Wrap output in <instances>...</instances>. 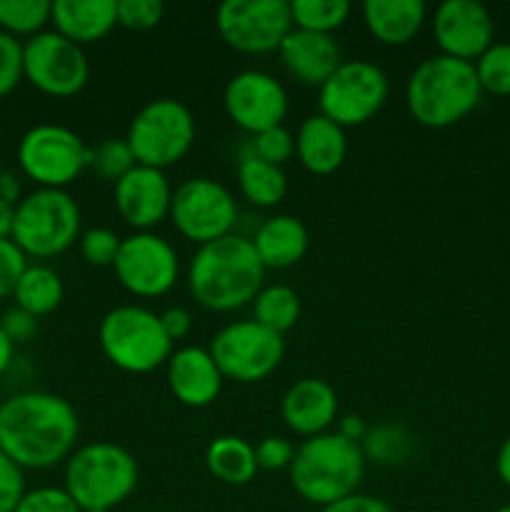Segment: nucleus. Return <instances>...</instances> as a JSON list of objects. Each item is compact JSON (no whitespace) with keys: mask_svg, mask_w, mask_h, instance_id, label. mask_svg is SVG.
<instances>
[{"mask_svg":"<svg viewBox=\"0 0 510 512\" xmlns=\"http://www.w3.org/2000/svg\"><path fill=\"white\" fill-rule=\"evenodd\" d=\"M365 463L373 460L375 465H403L413 455L415 438L410 430L400 423H378L368 428V435L360 443Z\"/></svg>","mask_w":510,"mask_h":512,"instance_id":"30","label":"nucleus"},{"mask_svg":"<svg viewBox=\"0 0 510 512\" xmlns=\"http://www.w3.org/2000/svg\"><path fill=\"white\" fill-rule=\"evenodd\" d=\"M120 240L123 238L115 230L95 225V228H88L85 233H80L78 248L88 265H95V268H113L115 255L120 250Z\"/></svg>","mask_w":510,"mask_h":512,"instance_id":"35","label":"nucleus"},{"mask_svg":"<svg viewBox=\"0 0 510 512\" xmlns=\"http://www.w3.org/2000/svg\"><path fill=\"white\" fill-rule=\"evenodd\" d=\"M483 98L473 63L430 55L420 60L405 83V108L410 118L430 130H443L468 118Z\"/></svg>","mask_w":510,"mask_h":512,"instance_id":"3","label":"nucleus"},{"mask_svg":"<svg viewBox=\"0 0 510 512\" xmlns=\"http://www.w3.org/2000/svg\"><path fill=\"white\" fill-rule=\"evenodd\" d=\"M280 60L293 80L310 88H320L343 63L340 45L333 35L310 33L293 28L280 45Z\"/></svg>","mask_w":510,"mask_h":512,"instance_id":"21","label":"nucleus"},{"mask_svg":"<svg viewBox=\"0 0 510 512\" xmlns=\"http://www.w3.org/2000/svg\"><path fill=\"white\" fill-rule=\"evenodd\" d=\"M320 512H395L390 508L385 500L375 498V495H365V493H355L350 498L338 500V503L328 505Z\"/></svg>","mask_w":510,"mask_h":512,"instance_id":"44","label":"nucleus"},{"mask_svg":"<svg viewBox=\"0 0 510 512\" xmlns=\"http://www.w3.org/2000/svg\"><path fill=\"white\" fill-rule=\"evenodd\" d=\"M388 95L390 83L383 68L370 60H343L318 88V108L343 130L358 128L383 110Z\"/></svg>","mask_w":510,"mask_h":512,"instance_id":"10","label":"nucleus"},{"mask_svg":"<svg viewBox=\"0 0 510 512\" xmlns=\"http://www.w3.org/2000/svg\"><path fill=\"white\" fill-rule=\"evenodd\" d=\"M23 78L50 98H73L90 80L88 55L55 30H43L23 43Z\"/></svg>","mask_w":510,"mask_h":512,"instance_id":"15","label":"nucleus"},{"mask_svg":"<svg viewBox=\"0 0 510 512\" xmlns=\"http://www.w3.org/2000/svg\"><path fill=\"white\" fill-rule=\"evenodd\" d=\"M195 133L198 128L188 105L175 98H155L133 115L125 140L135 163L165 173L190 153Z\"/></svg>","mask_w":510,"mask_h":512,"instance_id":"8","label":"nucleus"},{"mask_svg":"<svg viewBox=\"0 0 510 512\" xmlns=\"http://www.w3.org/2000/svg\"><path fill=\"white\" fill-rule=\"evenodd\" d=\"M215 365L225 380L240 385L263 383L285 358L283 335L250 320L223 325L208 345Z\"/></svg>","mask_w":510,"mask_h":512,"instance_id":"11","label":"nucleus"},{"mask_svg":"<svg viewBox=\"0 0 510 512\" xmlns=\"http://www.w3.org/2000/svg\"><path fill=\"white\" fill-rule=\"evenodd\" d=\"M173 185L163 170L135 165L113 185V205L133 233H153L163 220L170 218Z\"/></svg>","mask_w":510,"mask_h":512,"instance_id":"18","label":"nucleus"},{"mask_svg":"<svg viewBox=\"0 0 510 512\" xmlns=\"http://www.w3.org/2000/svg\"><path fill=\"white\" fill-rule=\"evenodd\" d=\"M335 433L340 435V438L350 440V443L360 445L365 440V435H368V425H365V420L360 418V415H343V418L338 420V430Z\"/></svg>","mask_w":510,"mask_h":512,"instance_id":"46","label":"nucleus"},{"mask_svg":"<svg viewBox=\"0 0 510 512\" xmlns=\"http://www.w3.org/2000/svg\"><path fill=\"white\" fill-rule=\"evenodd\" d=\"M495 470H498L500 480L510 488V435L505 438V443L500 445L498 458H495Z\"/></svg>","mask_w":510,"mask_h":512,"instance_id":"48","label":"nucleus"},{"mask_svg":"<svg viewBox=\"0 0 510 512\" xmlns=\"http://www.w3.org/2000/svg\"><path fill=\"white\" fill-rule=\"evenodd\" d=\"M0 200L10 205H18L23 200V185H20V178L15 173H0Z\"/></svg>","mask_w":510,"mask_h":512,"instance_id":"47","label":"nucleus"},{"mask_svg":"<svg viewBox=\"0 0 510 512\" xmlns=\"http://www.w3.org/2000/svg\"><path fill=\"white\" fill-rule=\"evenodd\" d=\"M133 150H130L125 138H105L93 148V158H90V170L98 175L100 180L108 183H118L128 170L135 168Z\"/></svg>","mask_w":510,"mask_h":512,"instance_id":"34","label":"nucleus"},{"mask_svg":"<svg viewBox=\"0 0 510 512\" xmlns=\"http://www.w3.org/2000/svg\"><path fill=\"white\" fill-rule=\"evenodd\" d=\"M28 268V255L13 243V240H0V300L15 293V285L23 278Z\"/></svg>","mask_w":510,"mask_h":512,"instance_id":"40","label":"nucleus"},{"mask_svg":"<svg viewBox=\"0 0 510 512\" xmlns=\"http://www.w3.org/2000/svg\"><path fill=\"white\" fill-rule=\"evenodd\" d=\"M15 305L33 318L55 313L65 298V285L53 268L43 263L28 265L23 278L15 285Z\"/></svg>","mask_w":510,"mask_h":512,"instance_id":"28","label":"nucleus"},{"mask_svg":"<svg viewBox=\"0 0 510 512\" xmlns=\"http://www.w3.org/2000/svg\"><path fill=\"white\" fill-rule=\"evenodd\" d=\"M300 318V298L290 285H263L253 300V320L273 333L283 335Z\"/></svg>","mask_w":510,"mask_h":512,"instance_id":"29","label":"nucleus"},{"mask_svg":"<svg viewBox=\"0 0 510 512\" xmlns=\"http://www.w3.org/2000/svg\"><path fill=\"white\" fill-rule=\"evenodd\" d=\"M170 223L185 240L200 248L233 233L238 203L218 180L190 178L173 190Z\"/></svg>","mask_w":510,"mask_h":512,"instance_id":"12","label":"nucleus"},{"mask_svg":"<svg viewBox=\"0 0 510 512\" xmlns=\"http://www.w3.org/2000/svg\"><path fill=\"white\" fill-rule=\"evenodd\" d=\"M23 80V43L0 30V98L13 93Z\"/></svg>","mask_w":510,"mask_h":512,"instance_id":"38","label":"nucleus"},{"mask_svg":"<svg viewBox=\"0 0 510 512\" xmlns=\"http://www.w3.org/2000/svg\"><path fill=\"white\" fill-rule=\"evenodd\" d=\"M223 108L230 123L248 135L283 125L288 115V90L275 75L248 68L235 73L223 90Z\"/></svg>","mask_w":510,"mask_h":512,"instance_id":"16","label":"nucleus"},{"mask_svg":"<svg viewBox=\"0 0 510 512\" xmlns=\"http://www.w3.org/2000/svg\"><path fill=\"white\" fill-rule=\"evenodd\" d=\"M160 323H163V330L170 338V343L175 345V340H183L190 335V330H193V315L185 308L173 305V308H165L160 313Z\"/></svg>","mask_w":510,"mask_h":512,"instance_id":"45","label":"nucleus"},{"mask_svg":"<svg viewBox=\"0 0 510 512\" xmlns=\"http://www.w3.org/2000/svg\"><path fill=\"white\" fill-rule=\"evenodd\" d=\"M165 380H168L173 398L185 408L195 410L213 405L220 398L225 383L210 350L198 348V345L173 350L168 365H165Z\"/></svg>","mask_w":510,"mask_h":512,"instance_id":"19","label":"nucleus"},{"mask_svg":"<svg viewBox=\"0 0 510 512\" xmlns=\"http://www.w3.org/2000/svg\"><path fill=\"white\" fill-rule=\"evenodd\" d=\"M50 23L80 48L100 43L118 25V0H55Z\"/></svg>","mask_w":510,"mask_h":512,"instance_id":"22","label":"nucleus"},{"mask_svg":"<svg viewBox=\"0 0 510 512\" xmlns=\"http://www.w3.org/2000/svg\"><path fill=\"white\" fill-rule=\"evenodd\" d=\"M160 0H118V25L128 30H150L163 20Z\"/></svg>","mask_w":510,"mask_h":512,"instance_id":"39","label":"nucleus"},{"mask_svg":"<svg viewBox=\"0 0 510 512\" xmlns=\"http://www.w3.org/2000/svg\"><path fill=\"white\" fill-rule=\"evenodd\" d=\"M288 473L295 493L323 510L358 493L365 475V455L360 445L338 433H323L295 448Z\"/></svg>","mask_w":510,"mask_h":512,"instance_id":"4","label":"nucleus"},{"mask_svg":"<svg viewBox=\"0 0 510 512\" xmlns=\"http://www.w3.org/2000/svg\"><path fill=\"white\" fill-rule=\"evenodd\" d=\"M83 512H113V510H83Z\"/></svg>","mask_w":510,"mask_h":512,"instance_id":"52","label":"nucleus"},{"mask_svg":"<svg viewBox=\"0 0 510 512\" xmlns=\"http://www.w3.org/2000/svg\"><path fill=\"white\" fill-rule=\"evenodd\" d=\"M15 512H83L65 488L55 485H43V488L25 490L23 500L18 503Z\"/></svg>","mask_w":510,"mask_h":512,"instance_id":"37","label":"nucleus"},{"mask_svg":"<svg viewBox=\"0 0 510 512\" xmlns=\"http://www.w3.org/2000/svg\"><path fill=\"white\" fill-rule=\"evenodd\" d=\"M280 415L285 428L305 440L330 433V425L338 420V395L325 380L300 378L285 390Z\"/></svg>","mask_w":510,"mask_h":512,"instance_id":"20","label":"nucleus"},{"mask_svg":"<svg viewBox=\"0 0 510 512\" xmlns=\"http://www.w3.org/2000/svg\"><path fill=\"white\" fill-rule=\"evenodd\" d=\"M495 512H510V505H503V508H498Z\"/></svg>","mask_w":510,"mask_h":512,"instance_id":"51","label":"nucleus"},{"mask_svg":"<svg viewBox=\"0 0 510 512\" xmlns=\"http://www.w3.org/2000/svg\"><path fill=\"white\" fill-rule=\"evenodd\" d=\"M295 458V445L288 438H280V435H270L263 438L255 448V460H258V470H288L290 463Z\"/></svg>","mask_w":510,"mask_h":512,"instance_id":"42","label":"nucleus"},{"mask_svg":"<svg viewBox=\"0 0 510 512\" xmlns=\"http://www.w3.org/2000/svg\"><path fill=\"white\" fill-rule=\"evenodd\" d=\"M350 13L353 8L348 0H293L290 3L293 28L310 30V33L333 35L348 23Z\"/></svg>","mask_w":510,"mask_h":512,"instance_id":"31","label":"nucleus"},{"mask_svg":"<svg viewBox=\"0 0 510 512\" xmlns=\"http://www.w3.org/2000/svg\"><path fill=\"white\" fill-rule=\"evenodd\" d=\"M138 460L123 445L95 440L65 460L63 488L80 510H115L138 488Z\"/></svg>","mask_w":510,"mask_h":512,"instance_id":"5","label":"nucleus"},{"mask_svg":"<svg viewBox=\"0 0 510 512\" xmlns=\"http://www.w3.org/2000/svg\"><path fill=\"white\" fill-rule=\"evenodd\" d=\"M185 280L200 308L233 313L253 303L263 290L265 268L250 238L230 233L195 250Z\"/></svg>","mask_w":510,"mask_h":512,"instance_id":"2","label":"nucleus"},{"mask_svg":"<svg viewBox=\"0 0 510 512\" xmlns=\"http://www.w3.org/2000/svg\"><path fill=\"white\" fill-rule=\"evenodd\" d=\"M25 495V475L23 468L13 463L8 455L0 450V512H15L18 503Z\"/></svg>","mask_w":510,"mask_h":512,"instance_id":"41","label":"nucleus"},{"mask_svg":"<svg viewBox=\"0 0 510 512\" xmlns=\"http://www.w3.org/2000/svg\"><path fill=\"white\" fill-rule=\"evenodd\" d=\"M80 225V208L68 190L35 188L15 205L10 240L30 258H58L80 240Z\"/></svg>","mask_w":510,"mask_h":512,"instance_id":"7","label":"nucleus"},{"mask_svg":"<svg viewBox=\"0 0 510 512\" xmlns=\"http://www.w3.org/2000/svg\"><path fill=\"white\" fill-rule=\"evenodd\" d=\"M93 148L58 123L33 125L18 143V165L38 188L65 190L90 168Z\"/></svg>","mask_w":510,"mask_h":512,"instance_id":"9","label":"nucleus"},{"mask_svg":"<svg viewBox=\"0 0 510 512\" xmlns=\"http://www.w3.org/2000/svg\"><path fill=\"white\" fill-rule=\"evenodd\" d=\"M13 220H15V205L0 200V240H8L13 235Z\"/></svg>","mask_w":510,"mask_h":512,"instance_id":"49","label":"nucleus"},{"mask_svg":"<svg viewBox=\"0 0 510 512\" xmlns=\"http://www.w3.org/2000/svg\"><path fill=\"white\" fill-rule=\"evenodd\" d=\"M483 93L510 95V43H493L473 63Z\"/></svg>","mask_w":510,"mask_h":512,"instance_id":"33","label":"nucleus"},{"mask_svg":"<svg viewBox=\"0 0 510 512\" xmlns=\"http://www.w3.org/2000/svg\"><path fill=\"white\" fill-rule=\"evenodd\" d=\"M205 465L225 485H248L258 473L255 448L240 435H220L205 450Z\"/></svg>","mask_w":510,"mask_h":512,"instance_id":"27","label":"nucleus"},{"mask_svg":"<svg viewBox=\"0 0 510 512\" xmlns=\"http://www.w3.org/2000/svg\"><path fill=\"white\" fill-rule=\"evenodd\" d=\"M0 328L5 330L13 343H28L35 333H38V318H33L30 313L20 310L18 305L15 308H8L0 318Z\"/></svg>","mask_w":510,"mask_h":512,"instance_id":"43","label":"nucleus"},{"mask_svg":"<svg viewBox=\"0 0 510 512\" xmlns=\"http://www.w3.org/2000/svg\"><path fill=\"white\" fill-rule=\"evenodd\" d=\"M238 188L243 198L255 208H275L283 203L285 193H288V178H285L283 168L255 158L245 145L238 158Z\"/></svg>","mask_w":510,"mask_h":512,"instance_id":"26","label":"nucleus"},{"mask_svg":"<svg viewBox=\"0 0 510 512\" xmlns=\"http://www.w3.org/2000/svg\"><path fill=\"white\" fill-rule=\"evenodd\" d=\"M295 155L310 175H333L345 163L348 135L325 115H308L295 133Z\"/></svg>","mask_w":510,"mask_h":512,"instance_id":"23","label":"nucleus"},{"mask_svg":"<svg viewBox=\"0 0 510 512\" xmlns=\"http://www.w3.org/2000/svg\"><path fill=\"white\" fill-rule=\"evenodd\" d=\"M248 150L255 155V158L283 168V163H288V160L295 155V135L290 133L285 125H278V128H270L258 135H250Z\"/></svg>","mask_w":510,"mask_h":512,"instance_id":"36","label":"nucleus"},{"mask_svg":"<svg viewBox=\"0 0 510 512\" xmlns=\"http://www.w3.org/2000/svg\"><path fill=\"white\" fill-rule=\"evenodd\" d=\"M13 355H15V343L5 335V330L0 328V375L10 368L13 363Z\"/></svg>","mask_w":510,"mask_h":512,"instance_id":"50","label":"nucleus"},{"mask_svg":"<svg viewBox=\"0 0 510 512\" xmlns=\"http://www.w3.org/2000/svg\"><path fill=\"white\" fill-rule=\"evenodd\" d=\"M100 350L113 368L128 375H148L168 365L173 343L160 315L143 305H118L98 325Z\"/></svg>","mask_w":510,"mask_h":512,"instance_id":"6","label":"nucleus"},{"mask_svg":"<svg viewBox=\"0 0 510 512\" xmlns=\"http://www.w3.org/2000/svg\"><path fill=\"white\" fill-rule=\"evenodd\" d=\"M73 405L45 390H23L0 405V450L23 470H48L78 448Z\"/></svg>","mask_w":510,"mask_h":512,"instance_id":"1","label":"nucleus"},{"mask_svg":"<svg viewBox=\"0 0 510 512\" xmlns=\"http://www.w3.org/2000/svg\"><path fill=\"white\" fill-rule=\"evenodd\" d=\"M50 0H0V30L13 38H33L50 23Z\"/></svg>","mask_w":510,"mask_h":512,"instance_id":"32","label":"nucleus"},{"mask_svg":"<svg viewBox=\"0 0 510 512\" xmlns=\"http://www.w3.org/2000/svg\"><path fill=\"white\" fill-rule=\"evenodd\" d=\"M430 28L440 55L465 63H475L493 45L495 35L493 18L478 0H445L435 8Z\"/></svg>","mask_w":510,"mask_h":512,"instance_id":"17","label":"nucleus"},{"mask_svg":"<svg viewBox=\"0 0 510 512\" xmlns=\"http://www.w3.org/2000/svg\"><path fill=\"white\" fill-rule=\"evenodd\" d=\"M428 20L423 0H365L363 23L380 45L403 48L413 43Z\"/></svg>","mask_w":510,"mask_h":512,"instance_id":"25","label":"nucleus"},{"mask_svg":"<svg viewBox=\"0 0 510 512\" xmlns=\"http://www.w3.org/2000/svg\"><path fill=\"white\" fill-rule=\"evenodd\" d=\"M215 28L225 45L243 55L280 50L293 30L288 0H225L215 10Z\"/></svg>","mask_w":510,"mask_h":512,"instance_id":"13","label":"nucleus"},{"mask_svg":"<svg viewBox=\"0 0 510 512\" xmlns=\"http://www.w3.org/2000/svg\"><path fill=\"white\" fill-rule=\"evenodd\" d=\"M265 270H288L305 258L310 245L308 228L300 218L288 213L265 218L250 238Z\"/></svg>","mask_w":510,"mask_h":512,"instance_id":"24","label":"nucleus"},{"mask_svg":"<svg viewBox=\"0 0 510 512\" xmlns=\"http://www.w3.org/2000/svg\"><path fill=\"white\" fill-rule=\"evenodd\" d=\"M113 273L115 280L135 298H163L180 278V255L163 235L130 233L120 240Z\"/></svg>","mask_w":510,"mask_h":512,"instance_id":"14","label":"nucleus"}]
</instances>
